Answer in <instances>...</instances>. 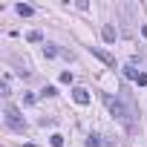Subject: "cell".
Instances as JSON below:
<instances>
[{"label":"cell","instance_id":"1","mask_svg":"<svg viewBox=\"0 0 147 147\" xmlns=\"http://www.w3.org/2000/svg\"><path fill=\"white\" fill-rule=\"evenodd\" d=\"M107 107H110V115H113L115 121H121L127 130H133V127H136V113H133V107H127L124 101L110 98V95H107Z\"/></svg>","mask_w":147,"mask_h":147},{"label":"cell","instance_id":"2","mask_svg":"<svg viewBox=\"0 0 147 147\" xmlns=\"http://www.w3.org/2000/svg\"><path fill=\"white\" fill-rule=\"evenodd\" d=\"M3 115H6V124H9V130H15V133H23L26 130V121L20 118V113H18V107H6L3 110Z\"/></svg>","mask_w":147,"mask_h":147},{"label":"cell","instance_id":"3","mask_svg":"<svg viewBox=\"0 0 147 147\" xmlns=\"http://www.w3.org/2000/svg\"><path fill=\"white\" fill-rule=\"evenodd\" d=\"M90 52H92V55H95V58H98V61H104V63H107V66H115V58H113V55H110V52H104V49H101V46H90Z\"/></svg>","mask_w":147,"mask_h":147},{"label":"cell","instance_id":"4","mask_svg":"<svg viewBox=\"0 0 147 147\" xmlns=\"http://www.w3.org/2000/svg\"><path fill=\"white\" fill-rule=\"evenodd\" d=\"M72 98H75V104H90V92L84 90V87H75V90H72Z\"/></svg>","mask_w":147,"mask_h":147},{"label":"cell","instance_id":"5","mask_svg":"<svg viewBox=\"0 0 147 147\" xmlns=\"http://www.w3.org/2000/svg\"><path fill=\"white\" fill-rule=\"evenodd\" d=\"M101 38H104L107 43H113V40L118 38V32H115V26H110V23H104V29H101Z\"/></svg>","mask_w":147,"mask_h":147},{"label":"cell","instance_id":"6","mask_svg":"<svg viewBox=\"0 0 147 147\" xmlns=\"http://www.w3.org/2000/svg\"><path fill=\"white\" fill-rule=\"evenodd\" d=\"M121 72H124V78H130V81H136V84H138V78H141V72H138V69H136L133 63H127V66H124Z\"/></svg>","mask_w":147,"mask_h":147},{"label":"cell","instance_id":"7","mask_svg":"<svg viewBox=\"0 0 147 147\" xmlns=\"http://www.w3.org/2000/svg\"><path fill=\"white\" fill-rule=\"evenodd\" d=\"M15 9H18V15H20V18H32V15H35V9H32L29 3H18Z\"/></svg>","mask_w":147,"mask_h":147},{"label":"cell","instance_id":"8","mask_svg":"<svg viewBox=\"0 0 147 147\" xmlns=\"http://www.w3.org/2000/svg\"><path fill=\"white\" fill-rule=\"evenodd\" d=\"M26 40H29V43H40V40H43V35H40L38 29H32V32L26 35Z\"/></svg>","mask_w":147,"mask_h":147},{"label":"cell","instance_id":"9","mask_svg":"<svg viewBox=\"0 0 147 147\" xmlns=\"http://www.w3.org/2000/svg\"><path fill=\"white\" fill-rule=\"evenodd\" d=\"M43 55H46V58H55V55H61V49L52 46V43H46V46H43Z\"/></svg>","mask_w":147,"mask_h":147},{"label":"cell","instance_id":"10","mask_svg":"<svg viewBox=\"0 0 147 147\" xmlns=\"http://www.w3.org/2000/svg\"><path fill=\"white\" fill-rule=\"evenodd\" d=\"M49 144H52V147H63V136H61V133H52V136H49Z\"/></svg>","mask_w":147,"mask_h":147},{"label":"cell","instance_id":"11","mask_svg":"<svg viewBox=\"0 0 147 147\" xmlns=\"http://www.w3.org/2000/svg\"><path fill=\"white\" fill-rule=\"evenodd\" d=\"M72 81H75V75H72L69 69H66V72H61V84H72Z\"/></svg>","mask_w":147,"mask_h":147},{"label":"cell","instance_id":"12","mask_svg":"<svg viewBox=\"0 0 147 147\" xmlns=\"http://www.w3.org/2000/svg\"><path fill=\"white\" fill-rule=\"evenodd\" d=\"M40 95H43V98H52V95H58V90H55V87H43Z\"/></svg>","mask_w":147,"mask_h":147},{"label":"cell","instance_id":"13","mask_svg":"<svg viewBox=\"0 0 147 147\" xmlns=\"http://www.w3.org/2000/svg\"><path fill=\"white\" fill-rule=\"evenodd\" d=\"M87 147H101V141H98V136H90V138H87Z\"/></svg>","mask_w":147,"mask_h":147},{"label":"cell","instance_id":"14","mask_svg":"<svg viewBox=\"0 0 147 147\" xmlns=\"http://www.w3.org/2000/svg\"><path fill=\"white\" fill-rule=\"evenodd\" d=\"M0 92H3V95H12V90H9V78H6L3 84H0Z\"/></svg>","mask_w":147,"mask_h":147},{"label":"cell","instance_id":"15","mask_svg":"<svg viewBox=\"0 0 147 147\" xmlns=\"http://www.w3.org/2000/svg\"><path fill=\"white\" fill-rule=\"evenodd\" d=\"M23 104H26V107H32V104H35V95H32V92H29V95H23Z\"/></svg>","mask_w":147,"mask_h":147},{"label":"cell","instance_id":"16","mask_svg":"<svg viewBox=\"0 0 147 147\" xmlns=\"http://www.w3.org/2000/svg\"><path fill=\"white\" fill-rule=\"evenodd\" d=\"M138 87H147V75L141 72V78H138Z\"/></svg>","mask_w":147,"mask_h":147},{"label":"cell","instance_id":"17","mask_svg":"<svg viewBox=\"0 0 147 147\" xmlns=\"http://www.w3.org/2000/svg\"><path fill=\"white\" fill-rule=\"evenodd\" d=\"M141 35H144V38H147V23H144V26H141Z\"/></svg>","mask_w":147,"mask_h":147}]
</instances>
